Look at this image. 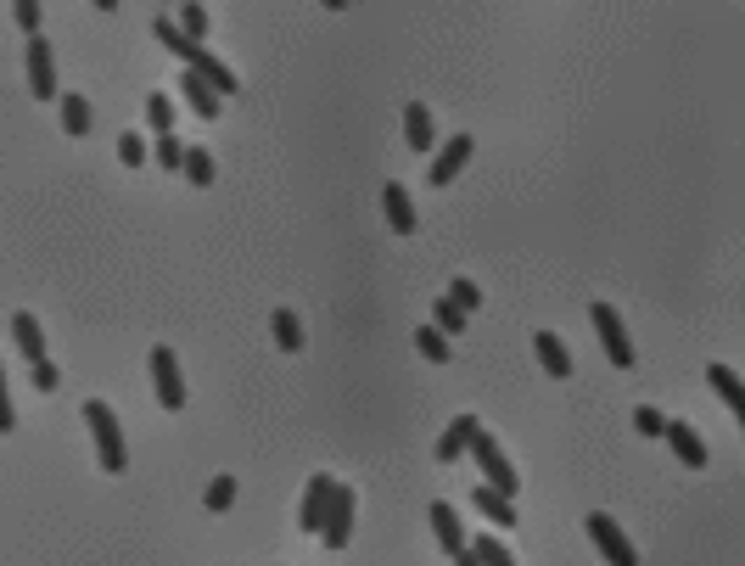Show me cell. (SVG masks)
I'll use <instances>...</instances> for the list:
<instances>
[{
  "label": "cell",
  "mask_w": 745,
  "mask_h": 566,
  "mask_svg": "<svg viewBox=\"0 0 745 566\" xmlns=\"http://www.w3.org/2000/svg\"><path fill=\"white\" fill-rule=\"evenodd\" d=\"M90 421V438H96V460L101 471H113V477H124L129 471V449H124V432H118V415L113 404H101V398H90L85 410H79Z\"/></svg>",
  "instance_id": "obj_1"
},
{
  "label": "cell",
  "mask_w": 745,
  "mask_h": 566,
  "mask_svg": "<svg viewBox=\"0 0 745 566\" xmlns=\"http://www.w3.org/2000/svg\"><path fill=\"white\" fill-rule=\"evenodd\" d=\"M465 454H471V460L482 466V482H488V488H499L505 499H516V488H521L516 466H510V460H505V449H499V443H493L488 432H482V426H477V438L465 443Z\"/></svg>",
  "instance_id": "obj_2"
},
{
  "label": "cell",
  "mask_w": 745,
  "mask_h": 566,
  "mask_svg": "<svg viewBox=\"0 0 745 566\" xmlns=\"http://www.w3.org/2000/svg\"><path fill=\"white\" fill-rule=\"evenodd\" d=\"M353 488L348 482H337L331 488V505H325V522H320V538H325V550H348V538H353Z\"/></svg>",
  "instance_id": "obj_3"
},
{
  "label": "cell",
  "mask_w": 745,
  "mask_h": 566,
  "mask_svg": "<svg viewBox=\"0 0 745 566\" xmlns=\"http://www.w3.org/2000/svg\"><path fill=\"white\" fill-rule=\"evenodd\" d=\"M589 320H594V331H600V348L611 354V365L633 370V342H628V331H622V314L611 309V303H594Z\"/></svg>",
  "instance_id": "obj_4"
},
{
  "label": "cell",
  "mask_w": 745,
  "mask_h": 566,
  "mask_svg": "<svg viewBox=\"0 0 745 566\" xmlns=\"http://www.w3.org/2000/svg\"><path fill=\"white\" fill-rule=\"evenodd\" d=\"M471 152H477V141H471V135H449V141L437 146V157L426 163V185H437V191H443V185H454V180H460V169L471 163Z\"/></svg>",
  "instance_id": "obj_5"
},
{
  "label": "cell",
  "mask_w": 745,
  "mask_h": 566,
  "mask_svg": "<svg viewBox=\"0 0 745 566\" xmlns=\"http://www.w3.org/2000/svg\"><path fill=\"white\" fill-rule=\"evenodd\" d=\"M23 62H29V90L40 101H57V51H51V40H40V34H29V51H23Z\"/></svg>",
  "instance_id": "obj_6"
},
{
  "label": "cell",
  "mask_w": 745,
  "mask_h": 566,
  "mask_svg": "<svg viewBox=\"0 0 745 566\" xmlns=\"http://www.w3.org/2000/svg\"><path fill=\"white\" fill-rule=\"evenodd\" d=\"M589 538H594V550L605 555L611 566H639V555H633V544H628V533H622L605 510H594L589 516Z\"/></svg>",
  "instance_id": "obj_7"
},
{
  "label": "cell",
  "mask_w": 745,
  "mask_h": 566,
  "mask_svg": "<svg viewBox=\"0 0 745 566\" xmlns=\"http://www.w3.org/2000/svg\"><path fill=\"white\" fill-rule=\"evenodd\" d=\"M146 365H152V387H157V398H163V410H180V404H185V382H180V359H174V348L157 342Z\"/></svg>",
  "instance_id": "obj_8"
},
{
  "label": "cell",
  "mask_w": 745,
  "mask_h": 566,
  "mask_svg": "<svg viewBox=\"0 0 745 566\" xmlns=\"http://www.w3.org/2000/svg\"><path fill=\"white\" fill-rule=\"evenodd\" d=\"M331 488H337V477H325V471H314V477H309V488H303V505H297V527H303V533H320L325 505H331Z\"/></svg>",
  "instance_id": "obj_9"
},
{
  "label": "cell",
  "mask_w": 745,
  "mask_h": 566,
  "mask_svg": "<svg viewBox=\"0 0 745 566\" xmlns=\"http://www.w3.org/2000/svg\"><path fill=\"white\" fill-rule=\"evenodd\" d=\"M661 438H667V449L678 454V466H695V471L706 466V443L689 421H661Z\"/></svg>",
  "instance_id": "obj_10"
},
{
  "label": "cell",
  "mask_w": 745,
  "mask_h": 566,
  "mask_svg": "<svg viewBox=\"0 0 745 566\" xmlns=\"http://www.w3.org/2000/svg\"><path fill=\"white\" fill-rule=\"evenodd\" d=\"M185 68L197 73V79H202V85H208V90H213V96H219V101H225V96H236V90H241V85H236V73H230L225 62L213 57L208 45H197V57L185 62Z\"/></svg>",
  "instance_id": "obj_11"
},
{
  "label": "cell",
  "mask_w": 745,
  "mask_h": 566,
  "mask_svg": "<svg viewBox=\"0 0 745 566\" xmlns=\"http://www.w3.org/2000/svg\"><path fill=\"white\" fill-rule=\"evenodd\" d=\"M432 538L443 555H460L465 550V527H460V510L443 505V499H432Z\"/></svg>",
  "instance_id": "obj_12"
},
{
  "label": "cell",
  "mask_w": 745,
  "mask_h": 566,
  "mask_svg": "<svg viewBox=\"0 0 745 566\" xmlns=\"http://www.w3.org/2000/svg\"><path fill=\"white\" fill-rule=\"evenodd\" d=\"M381 208H387V225H393V236H415V225H421V219H415V202H409V191H404L398 180L381 191Z\"/></svg>",
  "instance_id": "obj_13"
},
{
  "label": "cell",
  "mask_w": 745,
  "mask_h": 566,
  "mask_svg": "<svg viewBox=\"0 0 745 566\" xmlns=\"http://www.w3.org/2000/svg\"><path fill=\"white\" fill-rule=\"evenodd\" d=\"M471 499H477V510H482V516H488L493 527H516V522H521L516 499H505V494H499V488H488V482H477V488H471Z\"/></svg>",
  "instance_id": "obj_14"
},
{
  "label": "cell",
  "mask_w": 745,
  "mask_h": 566,
  "mask_svg": "<svg viewBox=\"0 0 745 566\" xmlns=\"http://www.w3.org/2000/svg\"><path fill=\"white\" fill-rule=\"evenodd\" d=\"M533 354H538V365H544V376H572V354H566V342L555 337V331H538L533 337Z\"/></svg>",
  "instance_id": "obj_15"
},
{
  "label": "cell",
  "mask_w": 745,
  "mask_h": 566,
  "mask_svg": "<svg viewBox=\"0 0 745 566\" xmlns=\"http://www.w3.org/2000/svg\"><path fill=\"white\" fill-rule=\"evenodd\" d=\"M12 342H17V354L29 359V365H34V359H45V331H40V320H34L29 309L12 314Z\"/></svg>",
  "instance_id": "obj_16"
},
{
  "label": "cell",
  "mask_w": 745,
  "mask_h": 566,
  "mask_svg": "<svg viewBox=\"0 0 745 566\" xmlns=\"http://www.w3.org/2000/svg\"><path fill=\"white\" fill-rule=\"evenodd\" d=\"M471 438H477V415H454V421H449V432L437 438V460H443V466H454V460L465 454V443H471Z\"/></svg>",
  "instance_id": "obj_17"
},
{
  "label": "cell",
  "mask_w": 745,
  "mask_h": 566,
  "mask_svg": "<svg viewBox=\"0 0 745 566\" xmlns=\"http://www.w3.org/2000/svg\"><path fill=\"white\" fill-rule=\"evenodd\" d=\"M404 141H409V152L432 157V107H421V101L404 107Z\"/></svg>",
  "instance_id": "obj_18"
},
{
  "label": "cell",
  "mask_w": 745,
  "mask_h": 566,
  "mask_svg": "<svg viewBox=\"0 0 745 566\" xmlns=\"http://www.w3.org/2000/svg\"><path fill=\"white\" fill-rule=\"evenodd\" d=\"M706 382H712V393L729 404V415H745V387H740V376H734L729 365H706Z\"/></svg>",
  "instance_id": "obj_19"
},
{
  "label": "cell",
  "mask_w": 745,
  "mask_h": 566,
  "mask_svg": "<svg viewBox=\"0 0 745 566\" xmlns=\"http://www.w3.org/2000/svg\"><path fill=\"white\" fill-rule=\"evenodd\" d=\"M180 96L191 101V113H202V118H219V113H225V107H219V96H213V90L202 85V79H197L191 68L180 73Z\"/></svg>",
  "instance_id": "obj_20"
},
{
  "label": "cell",
  "mask_w": 745,
  "mask_h": 566,
  "mask_svg": "<svg viewBox=\"0 0 745 566\" xmlns=\"http://www.w3.org/2000/svg\"><path fill=\"white\" fill-rule=\"evenodd\" d=\"M269 326H275V342H281L286 354H297V348H303V320H297V309H275V320H269Z\"/></svg>",
  "instance_id": "obj_21"
},
{
  "label": "cell",
  "mask_w": 745,
  "mask_h": 566,
  "mask_svg": "<svg viewBox=\"0 0 745 566\" xmlns=\"http://www.w3.org/2000/svg\"><path fill=\"white\" fill-rule=\"evenodd\" d=\"M152 34H157V40H163V45H169V51H174V57H180V62H191V57H197V40H185V34L174 29L169 17H157V23H152Z\"/></svg>",
  "instance_id": "obj_22"
},
{
  "label": "cell",
  "mask_w": 745,
  "mask_h": 566,
  "mask_svg": "<svg viewBox=\"0 0 745 566\" xmlns=\"http://www.w3.org/2000/svg\"><path fill=\"white\" fill-rule=\"evenodd\" d=\"M471 555H477V566H516V555L499 544L493 533H477V544H471Z\"/></svg>",
  "instance_id": "obj_23"
},
{
  "label": "cell",
  "mask_w": 745,
  "mask_h": 566,
  "mask_svg": "<svg viewBox=\"0 0 745 566\" xmlns=\"http://www.w3.org/2000/svg\"><path fill=\"white\" fill-rule=\"evenodd\" d=\"M62 129H68V135H90V101L85 96H62Z\"/></svg>",
  "instance_id": "obj_24"
},
{
  "label": "cell",
  "mask_w": 745,
  "mask_h": 566,
  "mask_svg": "<svg viewBox=\"0 0 745 566\" xmlns=\"http://www.w3.org/2000/svg\"><path fill=\"white\" fill-rule=\"evenodd\" d=\"M146 124H152L157 135H169V129H174V101L163 96V90H152V96H146Z\"/></svg>",
  "instance_id": "obj_25"
},
{
  "label": "cell",
  "mask_w": 745,
  "mask_h": 566,
  "mask_svg": "<svg viewBox=\"0 0 745 566\" xmlns=\"http://www.w3.org/2000/svg\"><path fill=\"white\" fill-rule=\"evenodd\" d=\"M415 348H421L432 365H449V337H443L437 326H421V331H415Z\"/></svg>",
  "instance_id": "obj_26"
},
{
  "label": "cell",
  "mask_w": 745,
  "mask_h": 566,
  "mask_svg": "<svg viewBox=\"0 0 745 566\" xmlns=\"http://www.w3.org/2000/svg\"><path fill=\"white\" fill-rule=\"evenodd\" d=\"M180 169H185V180H191V185H213V157L202 152V146H185Z\"/></svg>",
  "instance_id": "obj_27"
},
{
  "label": "cell",
  "mask_w": 745,
  "mask_h": 566,
  "mask_svg": "<svg viewBox=\"0 0 745 566\" xmlns=\"http://www.w3.org/2000/svg\"><path fill=\"white\" fill-rule=\"evenodd\" d=\"M174 29H180L185 40H197V45H202V34H208V12H202L197 0H185V6H180V23H174Z\"/></svg>",
  "instance_id": "obj_28"
},
{
  "label": "cell",
  "mask_w": 745,
  "mask_h": 566,
  "mask_svg": "<svg viewBox=\"0 0 745 566\" xmlns=\"http://www.w3.org/2000/svg\"><path fill=\"white\" fill-rule=\"evenodd\" d=\"M202 505H208V510H230V505H236V477H213Z\"/></svg>",
  "instance_id": "obj_29"
},
{
  "label": "cell",
  "mask_w": 745,
  "mask_h": 566,
  "mask_svg": "<svg viewBox=\"0 0 745 566\" xmlns=\"http://www.w3.org/2000/svg\"><path fill=\"white\" fill-rule=\"evenodd\" d=\"M12 23L23 34H40V0H12Z\"/></svg>",
  "instance_id": "obj_30"
},
{
  "label": "cell",
  "mask_w": 745,
  "mask_h": 566,
  "mask_svg": "<svg viewBox=\"0 0 745 566\" xmlns=\"http://www.w3.org/2000/svg\"><path fill=\"white\" fill-rule=\"evenodd\" d=\"M432 320H437V331H465V309H460V303H449V298L432 309Z\"/></svg>",
  "instance_id": "obj_31"
},
{
  "label": "cell",
  "mask_w": 745,
  "mask_h": 566,
  "mask_svg": "<svg viewBox=\"0 0 745 566\" xmlns=\"http://www.w3.org/2000/svg\"><path fill=\"white\" fill-rule=\"evenodd\" d=\"M29 382H34V393H57V365H51V359H34V370H29Z\"/></svg>",
  "instance_id": "obj_32"
},
{
  "label": "cell",
  "mask_w": 745,
  "mask_h": 566,
  "mask_svg": "<svg viewBox=\"0 0 745 566\" xmlns=\"http://www.w3.org/2000/svg\"><path fill=\"white\" fill-rule=\"evenodd\" d=\"M661 421H667V415H661L656 404H639V410H633V426H639L645 438H661Z\"/></svg>",
  "instance_id": "obj_33"
},
{
  "label": "cell",
  "mask_w": 745,
  "mask_h": 566,
  "mask_svg": "<svg viewBox=\"0 0 745 566\" xmlns=\"http://www.w3.org/2000/svg\"><path fill=\"white\" fill-rule=\"evenodd\" d=\"M449 303H460V309L471 314V309H482V292L471 281H449Z\"/></svg>",
  "instance_id": "obj_34"
},
{
  "label": "cell",
  "mask_w": 745,
  "mask_h": 566,
  "mask_svg": "<svg viewBox=\"0 0 745 566\" xmlns=\"http://www.w3.org/2000/svg\"><path fill=\"white\" fill-rule=\"evenodd\" d=\"M157 163H163V169H180V163H185V146L174 141V135H157Z\"/></svg>",
  "instance_id": "obj_35"
},
{
  "label": "cell",
  "mask_w": 745,
  "mask_h": 566,
  "mask_svg": "<svg viewBox=\"0 0 745 566\" xmlns=\"http://www.w3.org/2000/svg\"><path fill=\"white\" fill-rule=\"evenodd\" d=\"M118 157H124L129 169H141V163H146V141H141V135H118Z\"/></svg>",
  "instance_id": "obj_36"
},
{
  "label": "cell",
  "mask_w": 745,
  "mask_h": 566,
  "mask_svg": "<svg viewBox=\"0 0 745 566\" xmlns=\"http://www.w3.org/2000/svg\"><path fill=\"white\" fill-rule=\"evenodd\" d=\"M17 426V410H12V393H6V370H0V432Z\"/></svg>",
  "instance_id": "obj_37"
},
{
  "label": "cell",
  "mask_w": 745,
  "mask_h": 566,
  "mask_svg": "<svg viewBox=\"0 0 745 566\" xmlns=\"http://www.w3.org/2000/svg\"><path fill=\"white\" fill-rule=\"evenodd\" d=\"M454 566H477V555H471V544H465V550L454 555Z\"/></svg>",
  "instance_id": "obj_38"
},
{
  "label": "cell",
  "mask_w": 745,
  "mask_h": 566,
  "mask_svg": "<svg viewBox=\"0 0 745 566\" xmlns=\"http://www.w3.org/2000/svg\"><path fill=\"white\" fill-rule=\"evenodd\" d=\"M96 12H118V0H96Z\"/></svg>",
  "instance_id": "obj_39"
},
{
  "label": "cell",
  "mask_w": 745,
  "mask_h": 566,
  "mask_svg": "<svg viewBox=\"0 0 745 566\" xmlns=\"http://www.w3.org/2000/svg\"><path fill=\"white\" fill-rule=\"evenodd\" d=\"M325 6H331V12H342V6H348V0H325Z\"/></svg>",
  "instance_id": "obj_40"
}]
</instances>
